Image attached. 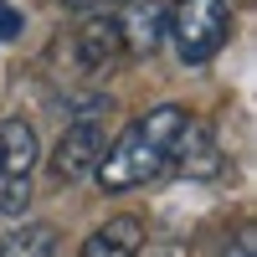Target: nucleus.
Masks as SVG:
<instances>
[{"mask_svg":"<svg viewBox=\"0 0 257 257\" xmlns=\"http://www.w3.org/2000/svg\"><path fill=\"white\" fill-rule=\"evenodd\" d=\"M123 52L128 57H149L165 41V6L160 0H123V11H113Z\"/></svg>","mask_w":257,"mask_h":257,"instance_id":"nucleus-6","label":"nucleus"},{"mask_svg":"<svg viewBox=\"0 0 257 257\" xmlns=\"http://www.w3.org/2000/svg\"><path fill=\"white\" fill-rule=\"evenodd\" d=\"M67 11H77V16H98V11H113V6H123V0H62Z\"/></svg>","mask_w":257,"mask_h":257,"instance_id":"nucleus-11","label":"nucleus"},{"mask_svg":"<svg viewBox=\"0 0 257 257\" xmlns=\"http://www.w3.org/2000/svg\"><path fill=\"white\" fill-rule=\"evenodd\" d=\"M226 257H252V231H242V237H237V247H231Z\"/></svg>","mask_w":257,"mask_h":257,"instance_id":"nucleus-12","label":"nucleus"},{"mask_svg":"<svg viewBox=\"0 0 257 257\" xmlns=\"http://www.w3.org/2000/svg\"><path fill=\"white\" fill-rule=\"evenodd\" d=\"M190 113L175 108V103H165V108H149L144 118H134L113 139V149H103V160L93 170V180L103 190H139V185H155L165 180L170 170H175V149H180V134H185Z\"/></svg>","mask_w":257,"mask_h":257,"instance_id":"nucleus-1","label":"nucleus"},{"mask_svg":"<svg viewBox=\"0 0 257 257\" xmlns=\"http://www.w3.org/2000/svg\"><path fill=\"white\" fill-rule=\"evenodd\" d=\"M123 52V36H118V21L113 11H98V16H82L77 21V36H72V57L82 72H98Z\"/></svg>","mask_w":257,"mask_h":257,"instance_id":"nucleus-5","label":"nucleus"},{"mask_svg":"<svg viewBox=\"0 0 257 257\" xmlns=\"http://www.w3.org/2000/svg\"><path fill=\"white\" fill-rule=\"evenodd\" d=\"M165 36L175 41V57L185 67H206L231 36L226 0H175L165 11Z\"/></svg>","mask_w":257,"mask_h":257,"instance_id":"nucleus-2","label":"nucleus"},{"mask_svg":"<svg viewBox=\"0 0 257 257\" xmlns=\"http://www.w3.org/2000/svg\"><path fill=\"white\" fill-rule=\"evenodd\" d=\"M175 170L185 180H216L226 170V155H221V144H216V134H211L206 123H196V118L185 123L180 149H175Z\"/></svg>","mask_w":257,"mask_h":257,"instance_id":"nucleus-7","label":"nucleus"},{"mask_svg":"<svg viewBox=\"0 0 257 257\" xmlns=\"http://www.w3.org/2000/svg\"><path fill=\"white\" fill-rule=\"evenodd\" d=\"M41 160L36 128L26 118H6L0 123V211L21 216L31 206V170Z\"/></svg>","mask_w":257,"mask_h":257,"instance_id":"nucleus-3","label":"nucleus"},{"mask_svg":"<svg viewBox=\"0 0 257 257\" xmlns=\"http://www.w3.org/2000/svg\"><path fill=\"white\" fill-rule=\"evenodd\" d=\"M144 247V221L139 216H113L108 226H98L77 257H139Z\"/></svg>","mask_w":257,"mask_h":257,"instance_id":"nucleus-8","label":"nucleus"},{"mask_svg":"<svg viewBox=\"0 0 257 257\" xmlns=\"http://www.w3.org/2000/svg\"><path fill=\"white\" fill-rule=\"evenodd\" d=\"M103 149H108V134H103V113H77L67 123V134L57 139L52 149V180L57 185H77V180H88L98 160H103Z\"/></svg>","mask_w":257,"mask_h":257,"instance_id":"nucleus-4","label":"nucleus"},{"mask_svg":"<svg viewBox=\"0 0 257 257\" xmlns=\"http://www.w3.org/2000/svg\"><path fill=\"white\" fill-rule=\"evenodd\" d=\"M11 36H21V11L0 0V41H11Z\"/></svg>","mask_w":257,"mask_h":257,"instance_id":"nucleus-10","label":"nucleus"},{"mask_svg":"<svg viewBox=\"0 0 257 257\" xmlns=\"http://www.w3.org/2000/svg\"><path fill=\"white\" fill-rule=\"evenodd\" d=\"M57 252H62V237L47 221H26L11 237H0V257H57Z\"/></svg>","mask_w":257,"mask_h":257,"instance_id":"nucleus-9","label":"nucleus"}]
</instances>
